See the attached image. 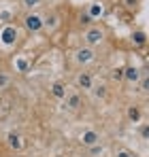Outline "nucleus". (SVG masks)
Here are the masks:
<instances>
[{
  "label": "nucleus",
  "instance_id": "nucleus-13",
  "mask_svg": "<svg viewBox=\"0 0 149 157\" xmlns=\"http://www.w3.org/2000/svg\"><path fill=\"white\" fill-rule=\"evenodd\" d=\"M132 45H134V47H145V45H147V34H145L143 30L134 32V34H132Z\"/></svg>",
  "mask_w": 149,
  "mask_h": 157
},
{
  "label": "nucleus",
  "instance_id": "nucleus-1",
  "mask_svg": "<svg viewBox=\"0 0 149 157\" xmlns=\"http://www.w3.org/2000/svg\"><path fill=\"white\" fill-rule=\"evenodd\" d=\"M102 40H104V30H102V28H98V26L85 28V32H83V43H85V47L94 49V47H98Z\"/></svg>",
  "mask_w": 149,
  "mask_h": 157
},
{
  "label": "nucleus",
  "instance_id": "nucleus-24",
  "mask_svg": "<svg viewBox=\"0 0 149 157\" xmlns=\"http://www.w3.org/2000/svg\"><path fill=\"white\" fill-rule=\"evenodd\" d=\"M136 4V0H126V6H134Z\"/></svg>",
  "mask_w": 149,
  "mask_h": 157
},
{
  "label": "nucleus",
  "instance_id": "nucleus-7",
  "mask_svg": "<svg viewBox=\"0 0 149 157\" xmlns=\"http://www.w3.org/2000/svg\"><path fill=\"white\" fill-rule=\"evenodd\" d=\"M98 142H100L98 132H94V130L83 132V136H81V144H83V147H94V144H98Z\"/></svg>",
  "mask_w": 149,
  "mask_h": 157
},
{
  "label": "nucleus",
  "instance_id": "nucleus-4",
  "mask_svg": "<svg viewBox=\"0 0 149 157\" xmlns=\"http://www.w3.org/2000/svg\"><path fill=\"white\" fill-rule=\"evenodd\" d=\"M92 59H94V49H90V47H81V49L74 51V62L77 64H87Z\"/></svg>",
  "mask_w": 149,
  "mask_h": 157
},
{
  "label": "nucleus",
  "instance_id": "nucleus-17",
  "mask_svg": "<svg viewBox=\"0 0 149 157\" xmlns=\"http://www.w3.org/2000/svg\"><path fill=\"white\" fill-rule=\"evenodd\" d=\"M2 36H4V43H9V45H11V43H13V40H15V36H17V32H15V30H13V28H6V30H4V34H2Z\"/></svg>",
  "mask_w": 149,
  "mask_h": 157
},
{
  "label": "nucleus",
  "instance_id": "nucleus-11",
  "mask_svg": "<svg viewBox=\"0 0 149 157\" xmlns=\"http://www.w3.org/2000/svg\"><path fill=\"white\" fill-rule=\"evenodd\" d=\"M6 140H9V147L15 149V151H19V149L24 147V140H22V136H19L17 132H11V134L6 136Z\"/></svg>",
  "mask_w": 149,
  "mask_h": 157
},
{
  "label": "nucleus",
  "instance_id": "nucleus-5",
  "mask_svg": "<svg viewBox=\"0 0 149 157\" xmlns=\"http://www.w3.org/2000/svg\"><path fill=\"white\" fill-rule=\"evenodd\" d=\"M58 26H60V15H58L55 11H51V13H47V15L43 17V28H45V30L53 32V30H58Z\"/></svg>",
  "mask_w": 149,
  "mask_h": 157
},
{
  "label": "nucleus",
  "instance_id": "nucleus-19",
  "mask_svg": "<svg viewBox=\"0 0 149 157\" xmlns=\"http://www.w3.org/2000/svg\"><path fill=\"white\" fill-rule=\"evenodd\" d=\"M111 77H113V81H117V83H119V81H124V68H122V66H119V68H115V70L111 72Z\"/></svg>",
  "mask_w": 149,
  "mask_h": 157
},
{
  "label": "nucleus",
  "instance_id": "nucleus-3",
  "mask_svg": "<svg viewBox=\"0 0 149 157\" xmlns=\"http://www.w3.org/2000/svg\"><path fill=\"white\" fill-rule=\"evenodd\" d=\"M74 83H77V87L79 89H92V85H94V81H92V75L87 72V70H81L79 75H77V78H74Z\"/></svg>",
  "mask_w": 149,
  "mask_h": 157
},
{
  "label": "nucleus",
  "instance_id": "nucleus-8",
  "mask_svg": "<svg viewBox=\"0 0 149 157\" xmlns=\"http://www.w3.org/2000/svg\"><path fill=\"white\" fill-rule=\"evenodd\" d=\"M85 11H87V15H90V17L96 21L98 17H102V15H104V4H102V2H92V4H90Z\"/></svg>",
  "mask_w": 149,
  "mask_h": 157
},
{
  "label": "nucleus",
  "instance_id": "nucleus-10",
  "mask_svg": "<svg viewBox=\"0 0 149 157\" xmlns=\"http://www.w3.org/2000/svg\"><path fill=\"white\" fill-rule=\"evenodd\" d=\"M64 106L70 108V110H77V108L81 106V96H79V94H66V98H64Z\"/></svg>",
  "mask_w": 149,
  "mask_h": 157
},
{
  "label": "nucleus",
  "instance_id": "nucleus-16",
  "mask_svg": "<svg viewBox=\"0 0 149 157\" xmlns=\"http://www.w3.org/2000/svg\"><path fill=\"white\" fill-rule=\"evenodd\" d=\"M41 4H43V0H22V6H24L26 11H34Z\"/></svg>",
  "mask_w": 149,
  "mask_h": 157
},
{
  "label": "nucleus",
  "instance_id": "nucleus-12",
  "mask_svg": "<svg viewBox=\"0 0 149 157\" xmlns=\"http://www.w3.org/2000/svg\"><path fill=\"white\" fill-rule=\"evenodd\" d=\"M77 24L81 28H90V26H94V19L87 15V11H79V15H77Z\"/></svg>",
  "mask_w": 149,
  "mask_h": 157
},
{
  "label": "nucleus",
  "instance_id": "nucleus-25",
  "mask_svg": "<svg viewBox=\"0 0 149 157\" xmlns=\"http://www.w3.org/2000/svg\"><path fill=\"white\" fill-rule=\"evenodd\" d=\"M130 157H139V155H130Z\"/></svg>",
  "mask_w": 149,
  "mask_h": 157
},
{
  "label": "nucleus",
  "instance_id": "nucleus-23",
  "mask_svg": "<svg viewBox=\"0 0 149 157\" xmlns=\"http://www.w3.org/2000/svg\"><path fill=\"white\" fill-rule=\"evenodd\" d=\"M130 155H132L130 151H126V149H122V151H117V155H115V157H130Z\"/></svg>",
  "mask_w": 149,
  "mask_h": 157
},
{
  "label": "nucleus",
  "instance_id": "nucleus-21",
  "mask_svg": "<svg viewBox=\"0 0 149 157\" xmlns=\"http://www.w3.org/2000/svg\"><path fill=\"white\" fill-rule=\"evenodd\" d=\"M139 83H141V91H147V87H149V83H147V75H143Z\"/></svg>",
  "mask_w": 149,
  "mask_h": 157
},
{
  "label": "nucleus",
  "instance_id": "nucleus-20",
  "mask_svg": "<svg viewBox=\"0 0 149 157\" xmlns=\"http://www.w3.org/2000/svg\"><path fill=\"white\" fill-rule=\"evenodd\" d=\"M9 83H11V77H9V75H4V72H0V89H6V87H9Z\"/></svg>",
  "mask_w": 149,
  "mask_h": 157
},
{
  "label": "nucleus",
  "instance_id": "nucleus-9",
  "mask_svg": "<svg viewBox=\"0 0 149 157\" xmlns=\"http://www.w3.org/2000/svg\"><path fill=\"white\" fill-rule=\"evenodd\" d=\"M66 94H68V91H66V85H64V83L55 81V83L51 85V96H53V98H58V100H64V98H66Z\"/></svg>",
  "mask_w": 149,
  "mask_h": 157
},
{
  "label": "nucleus",
  "instance_id": "nucleus-6",
  "mask_svg": "<svg viewBox=\"0 0 149 157\" xmlns=\"http://www.w3.org/2000/svg\"><path fill=\"white\" fill-rule=\"evenodd\" d=\"M141 77H143V72H141L139 68H134V66L124 68V81H128L130 85H136V83L141 81Z\"/></svg>",
  "mask_w": 149,
  "mask_h": 157
},
{
  "label": "nucleus",
  "instance_id": "nucleus-18",
  "mask_svg": "<svg viewBox=\"0 0 149 157\" xmlns=\"http://www.w3.org/2000/svg\"><path fill=\"white\" fill-rule=\"evenodd\" d=\"M87 151H90V155L92 157H98V155H102L104 153V149H102V144H94V147H87Z\"/></svg>",
  "mask_w": 149,
  "mask_h": 157
},
{
  "label": "nucleus",
  "instance_id": "nucleus-15",
  "mask_svg": "<svg viewBox=\"0 0 149 157\" xmlns=\"http://www.w3.org/2000/svg\"><path fill=\"white\" fill-rule=\"evenodd\" d=\"M98 100H104L107 98V85H92V89H90Z\"/></svg>",
  "mask_w": 149,
  "mask_h": 157
},
{
  "label": "nucleus",
  "instance_id": "nucleus-2",
  "mask_svg": "<svg viewBox=\"0 0 149 157\" xmlns=\"http://www.w3.org/2000/svg\"><path fill=\"white\" fill-rule=\"evenodd\" d=\"M24 26L28 32H32V34H36V32H41L43 30V17L41 15H36V13H28L24 17Z\"/></svg>",
  "mask_w": 149,
  "mask_h": 157
},
{
  "label": "nucleus",
  "instance_id": "nucleus-14",
  "mask_svg": "<svg viewBox=\"0 0 149 157\" xmlns=\"http://www.w3.org/2000/svg\"><path fill=\"white\" fill-rule=\"evenodd\" d=\"M141 115H143V113H141L139 106H128V119H130L132 123H139V121H141Z\"/></svg>",
  "mask_w": 149,
  "mask_h": 157
},
{
  "label": "nucleus",
  "instance_id": "nucleus-22",
  "mask_svg": "<svg viewBox=\"0 0 149 157\" xmlns=\"http://www.w3.org/2000/svg\"><path fill=\"white\" fill-rule=\"evenodd\" d=\"M141 136H143V140H147V138H149V128H147V125L141 128Z\"/></svg>",
  "mask_w": 149,
  "mask_h": 157
}]
</instances>
